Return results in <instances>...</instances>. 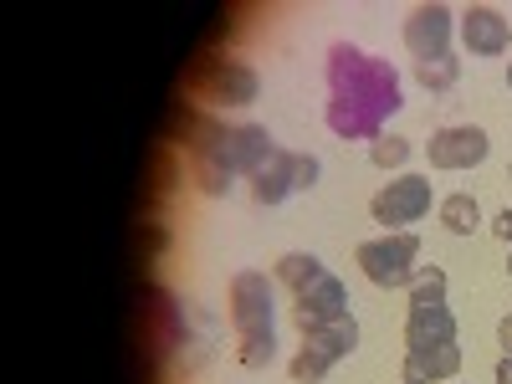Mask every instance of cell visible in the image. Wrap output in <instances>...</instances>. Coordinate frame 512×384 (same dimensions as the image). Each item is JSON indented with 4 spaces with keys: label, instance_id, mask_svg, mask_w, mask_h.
I'll return each mask as SVG.
<instances>
[{
    "label": "cell",
    "instance_id": "9a60e30c",
    "mask_svg": "<svg viewBox=\"0 0 512 384\" xmlns=\"http://www.w3.org/2000/svg\"><path fill=\"white\" fill-rule=\"evenodd\" d=\"M303 338L338 364V359H349V354L359 349V323H354V313H349V318H333V323H323V328H313V333H303Z\"/></svg>",
    "mask_w": 512,
    "mask_h": 384
},
{
    "label": "cell",
    "instance_id": "4316f807",
    "mask_svg": "<svg viewBox=\"0 0 512 384\" xmlns=\"http://www.w3.org/2000/svg\"><path fill=\"white\" fill-rule=\"evenodd\" d=\"M507 88H512V62H507Z\"/></svg>",
    "mask_w": 512,
    "mask_h": 384
},
{
    "label": "cell",
    "instance_id": "ac0fdd59",
    "mask_svg": "<svg viewBox=\"0 0 512 384\" xmlns=\"http://www.w3.org/2000/svg\"><path fill=\"white\" fill-rule=\"evenodd\" d=\"M441 226H446L451 236H472V231L482 226L477 200L466 195V190H461V195H446V200H441Z\"/></svg>",
    "mask_w": 512,
    "mask_h": 384
},
{
    "label": "cell",
    "instance_id": "484cf974",
    "mask_svg": "<svg viewBox=\"0 0 512 384\" xmlns=\"http://www.w3.org/2000/svg\"><path fill=\"white\" fill-rule=\"evenodd\" d=\"M497 384H512V354H502V364H497Z\"/></svg>",
    "mask_w": 512,
    "mask_h": 384
},
{
    "label": "cell",
    "instance_id": "8fae6325",
    "mask_svg": "<svg viewBox=\"0 0 512 384\" xmlns=\"http://www.w3.org/2000/svg\"><path fill=\"white\" fill-rule=\"evenodd\" d=\"M451 374H461V349H456V344L410 349L405 364H400V379H405V384H436V379H451Z\"/></svg>",
    "mask_w": 512,
    "mask_h": 384
},
{
    "label": "cell",
    "instance_id": "6da1fadb",
    "mask_svg": "<svg viewBox=\"0 0 512 384\" xmlns=\"http://www.w3.org/2000/svg\"><path fill=\"white\" fill-rule=\"evenodd\" d=\"M405 108L400 72L390 62L369 57L354 41L328 47V128L338 139H379L384 123Z\"/></svg>",
    "mask_w": 512,
    "mask_h": 384
},
{
    "label": "cell",
    "instance_id": "30bf717a",
    "mask_svg": "<svg viewBox=\"0 0 512 384\" xmlns=\"http://www.w3.org/2000/svg\"><path fill=\"white\" fill-rule=\"evenodd\" d=\"M221 154H226V164L236 169V175H256V169L277 154V144H272V134H267L262 123H241V128H231V134H226Z\"/></svg>",
    "mask_w": 512,
    "mask_h": 384
},
{
    "label": "cell",
    "instance_id": "7402d4cb",
    "mask_svg": "<svg viewBox=\"0 0 512 384\" xmlns=\"http://www.w3.org/2000/svg\"><path fill=\"white\" fill-rule=\"evenodd\" d=\"M410 149H415V144H410L405 134H379V139L369 144V159H374L379 169H400V164L410 159Z\"/></svg>",
    "mask_w": 512,
    "mask_h": 384
},
{
    "label": "cell",
    "instance_id": "ffe728a7",
    "mask_svg": "<svg viewBox=\"0 0 512 384\" xmlns=\"http://www.w3.org/2000/svg\"><path fill=\"white\" fill-rule=\"evenodd\" d=\"M333 369V359L323 354V349H313V344H303L292 354V364H287V374H292V384H318L323 374Z\"/></svg>",
    "mask_w": 512,
    "mask_h": 384
},
{
    "label": "cell",
    "instance_id": "f1b7e54d",
    "mask_svg": "<svg viewBox=\"0 0 512 384\" xmlns=\"http://www.w3.org/2000/svg\"><path fill=\"white\" fill-rule=\"evenodd\" d=\"M507 180H512V164H507Z\"/></svg>",
    "mask_w": 512,
    "mask_h": 384
},
{
    "label": "cell",
    "instance_id": "d4e9b609",
    "mask_svg": "<svg viewBox=\"0 0 512 384\" xmlns=\"http://www.w3.org/2000/svg\"><path fill=\"white\" fill-rule=\"evenodd\" d=\"M497 344H502V354H512V313L497 323Z\"/></svg>",
    "mask_w": 512,
    "mask_h": 384
},
{
    "label": "cell",
    "instance_id": "44dd1931",
    "mask_svg": "<svg viewBox=\"0 0 512 384\" xmlns=\"http://www.w3.org/2000/svg\"><path fill=\"white\" fill-rule=\"evenodd\" d=\"M236 359H241L246 369H267V364L277 359V328H272V333H251V338H241Z\"/></svg>",
    "mask_w": 512,
    "mask_h": 384
},
{
    "label": "cell",
    "instance_id": "4fadbf2b",
    "mask_svg": "<svg viewBox=\"0 0 512 384\" xmlns=\"http://www.w3.org/2000/svg\"><path fill=\"white\" fill-rule=\"evenodd\" d=\"M251 180V200L256 205H282L287 195H292V149H277L256 175H246Z\"/></svg>",
    "mask_w": 512,
    "mask_h": 384
},
{
    "label": "cell",
    "instance_id": "277c9868",
    "mask_svg": "<svg viewBox=\"0 0 512 384\" xmlns=\"http://www.w3.org/2000/svg\"><path fill=\"white\" fill-rule=\"evenodd\" d=\"M431 180H420V175H400L390 180L374 200H369V216L384 226V231H405L415 221H425V210H431Z\"/></svg>",
    "mask_w": 512,
    "mask_h": 384
},
{
    "label": "cell",
    "instance_id": "603a6c76",
    "mask_svg": "<svg viewBox=\"0 0 512 384\" xmlns=\"http://www.w3.org/2000/svg\"><path fill=\"white\" fill-rule=\"evenodd\" d=\"M323 175V164L313 154H292V190H313Z\"/></svg>",
    "mask_w": 512,
    "mask_h": 384
},
{
    "label": "cell",
    "instance_id": "83f0119b",
    "mask_svg": "<svg viewBox=\"0 0 512 384\" xmlns=\"http://www.w3.org/2000/svg\"><path fill=\"white\" fill-rule=\"evenodd\" d=\"M507 272H512V256H507Z\"/></svg>",
    "mask_w": 512,
    "mask_h": 384
},
{
    "label": "cell",
    "instance_id": "e0dca14e",
    "mask_svg": "<svg viewBox=\"0 0 512 384\" xmlns=\"http://www.w3.org/2000/svg\"><path fill=\"white\" fill-rule=\"evenodd\" d=\"M456 77H461V62L446 52V57H431V62H415V82L431 98H441V93H451L456 88Z\"/></svg>",
    "mask_w": 512,
    "mask_h": 384
},
{
    "label": "cell",
    "instance_id": "5b68a950",
    "mask_svg": "<svg viewBox=\"0 0 512 384\" xmlns=\"http://www.w3.org/2000/svg\"><path fill=\"white\" fill-rule=\"evenodd\" d=\"M195 93L210 103V108H246L256 103V93H262V82H256V72L236 57H216L205 62L200 77H195Z\"/></svg>",
    "mask_w": 512,
    "mask_h": 384
},
{
    "label": "cell",
    "instance_id": "5bb4252c",
    "mask_svg": "<svg viewBox=\"0 0 512 384\" xmlns=\"http://www.w3.org/2000/svg\"><path fill=\"white\" fill-rule=\"evenodd\" d=\"M190 180H195L200 195H231L236 169H231L226 154H216V149H195V154H190Z\"/></svg>",
    "mask_w": 512,
    "mask_h": 384
},
{
    "label": "cell",
    "instance_id": "7a4b0ae2",
    "mask_svg": "<svg viewBox=\"0 0 512 384\" xmlns=\"http://www.w3.org/2000/svg\"><path fill=\"white\" fill-rule=\"evenodd\" d=\"M354 256H359V272H364L374 287L390 292V287H410L420 241H415V231H390V236H379V241H364Z\"/></svg>",
    "mask_w": 512,
    "mask_h": 384
},
{
    "label": "cell",
    "instance_id": "7c38bea8",
    "mask_svg": "<svg viewBox=\"0 0 512 384\" xmlns=\"http://www.w3.org/2000/svg\"><path fill=\"white\" fill-rule=\"evenodd\" d=\"M405 344H410V349L456 344V318H451V308H410V318H405Z\"/></svg>",
    "mask_w": 512,
    "mask_h": 384
},
{
    "label": "cell",
    "instance_id": "52a82bcc",
    "mask_svg": "<svg viewBox=\"0 0 512 384\" xmlns=\"http://www.w3.org/2000/svg\"><path fill=\"white\" fill-rule=\"evenodd\" d=\"M333 318H349V292H344V282H338L333 272H323L308 292H297L292 323H297V333H313V328H323Z\"/></svg>",
    "mask_w": 512,
    "mask_h": 384
},
{
    "label": "cell",
    "instance_id": "8992f818",
    "mask_svg": "<svg viewBox=\"0 0 512 384\" xmlns=\"http://www.w3.org/2000/svg\"><path fill=\"white\" fill-rule=\"evenodd\" d=\"M487 149H492V139L477 123H451V128H441V134H431V144H425L431 169H472V164L487 159Z\"/></svg>",
    "mask_w": 512,
    "mask_h": 384
},
{
    "label": "cell",
    "instance_id": "9c48e42d",
    "mask_svg": "<svg viewBox=\"0 0 512 384\" xmlns=\"http://www.w3.org/2000/svg\"><path fill=\"white\" fill-rule=\"evenodd\" d=\"M461 41L472 57H502L507 41H512V26L497 6H466L461 11Z\"/></svg>",
    "mask_w": 512,
    "mask_h": 384
},
{
    "label": "cell",
    "instance_id": "cb8c5ba5",
    "mask_svg": "<svg viewBox=\"0 0 512 384\" xmlns=\"http://www.w3.org/2000/svg\"><path fill=\"white\" fill-rule=\"evenodd\" d=\"M492 231H497V236H502V241L512 246V205H507V210H502V216L492 221Z\"/></svg>",
    "mask_w": 512,
    "mask_h": 384
},
{
    "label": "cell",
    "instance_id": "2e32d148",
    "mask_svg": "<svg viewBox=\"0 0 512 384\" xmlns=\"http://www.w3.org/2000/svg\"><path fill=\"white\" fill-rule=\"evenodd\" d=\"M318 277H323V262H318L313 251H287L282 262H277V277H272V282H282V287H292V292H308Z\"/></svg>",
    "mask_w": 512,
    "mask_h": 384
},
{
    "label": "cell",
    "instance_id": "ba28073f",
    "mask_svg": "<svg viewBox=\"0 0 512 384\" xmlns=\"http://www.w3.org/2000/svg\"><path fill=\"white\" fill-rule=\"evenodd\" d=\"M451 6H415L405 16V47L415 62H431V57H446L451 52Z\"/></svg>",
    "mask_w": 512,
    "mask_h": 384
},
{
    "label": "cell",
    "instance_id": "3957f363",
    "mask_svg": "<svg viewBox=\"0 0 512 384\" xmlns=\"http://www.w3.org/2000/svg\"><path fill=\"white\" fill-rule=\"evenodd\" d=\"M226 318L236 328V338H251V333H272V277L267 272H236L231 277V297H226Z\"/></svg>",
    "mask_w": 512,
    "mask_h": 384
},
{
    "label": "cell",
    "instance_id": "d6986e66",
    "mask_svg": "<svg viewBox=\"0 0 512 384\" xmlns=\"http://www.w3.org/2000/svg\"><path fill=\"white\" fill-rule=\"evenodd\" d=\"M410 308H446V272L441 267H415V277H410Z\"/></svg>",
    "mask_w": 512,
    "mask_h": 384
}]
</instances>
